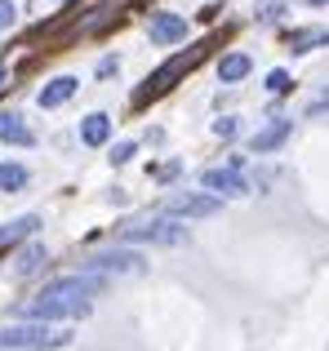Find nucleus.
<instances>
[{"mask_svg":"<svg viewBox=\"0 0 329 351\" xmlns=\"http://www.w3.org/2000/svg\"><path fill=\"white\" fill-rule=\"evenodd\" d=\"M67 329H49L45 320H27V325H5L0 329V347H23V351H58L67 347Z\"/></svg>","mask_w":329,"mask_h":351,"instance_id":"nucleus-1","label":"nucleus"},{"mask_svg":"<svg viewBox=\"0 0 329 351\" xmlns=\"http://www.w3.org/2000/svg\"><path fill=\"white\" fill-rule=\"evenodd\" d=\"M18 316L27 320H80L89 316V298H62V293H40L27 307H18Z\"/></svg>","mask_w":329,"mask_h":351,"instance_id":"nucleus-2","label":"nucleus"},{"mask_svg":"<svg viewBox=\"0 0 329 351\" xmlns=\"http://www.w3.org/2000/svg\"><path fill=\"white\" fill-rule=\"evenodd\" d=\"M85 271H94V276H143L147 271V258L143 254H130V249H107V254H94L85 263Z\"/></svg>","mask_w":329,"mask_h":351,"instance_id":"nucleus-3","label":"nucleus"},{"mask_svg":"<svg viewBox=\"0 0 329 351\" xmlns=\"http://www.w3.org/2000/svg\"><path fill=\"white\" fill-rule=\"evenodd\" d=\"M125 240H138V245H182L187 240V227H178L173 218H151V223L125 227Z\"/></svg>","mask_w":329,"mask_h":351,"instance_id":"nucleus-4","label":"nucleus"},{"mask_svg":"<svg viewBox=\"0 0 329 351\" xmlns=\"http://www.w3.org/2000/svg\"><path fill=\"white\" fill-rule=\"evenodd\" d=\"M218 209H223V200H218V196L187 191V196H173L169 205H164V214H169V218H214Z\"/></svg>","mask_w":329,"mask_h":351,"instance_id":"nucleus-5","label":"nucleus"},{"mask_svg":"<svg viewBox=\"0 0 329 351\" xmlns=\"http://www.w3.org/2000/svg\"><path fill=\"white\" fill-rule=\"evenodd\" d=\"M200 187H205V191H218V196H245V191H249V182H245L236 169H205V173H200Z\"/></svg>","mask_w":329,"mask_h":351,"instance_id":"nucleus-6","label":"nucleus"},{"mask_svg":"<svg viewBox=\"0 0 329 351\" xmlns=\"http://www.w3.org/2000/svg\"><path fill=\"white\" fill-rule=\"evenodd\" d=\"M147 32H151V40H156V45H178L182 36H187V18H178V14H156Z\"/></svg>","mask_w":329,"mask_h":351,"instance_id":"nucleus-7","label":"nucleus"},{"mask_svg":"<svg viewBox=\"0 0 329 351\" xmlns=\"http://www.w3.org/2000/svg\"><path fill=\"white\" fill-rule=\"evenodd\" d=\"M294 134V125H289V120H271L267 129H258V134L249 138V147H254V156H267V152H276L280 143H285V138Z\"/></svg>","mask_w":329,"mask_h":351,"instance_id":"nucleus-8","label":"nucleus"},{"mask_svg":"<svg viewBox=\"0 0 329 351\" xmlns=\"http://www.w3.org/2000/svg\"><path fill=\"white\" fill-rule=\"evenodd\" d=\"M191 62H196V53H191V58H178V62H169V67H160L156 76L147 80V89H143V94H138V103H147V98H156V94H164V89H169V80L178 76V71H187Z\"/></svg>","mask_w":329,"mask_h":351,"instance_id":"nucleus-9","label":"nucleus"},{"mask_svg":"<svg viewBox=\"0 0 329 351\" xmlns=\"http://www.w3.org/2000/svg\"><path fill=\"white\" fill-rule=\"evenodd\" d=\"M0 138L14 143V147H32L36 143V134L23 125V116H18V112H0Z\"/></svg>","mask_w":329,"mask_h":351,"instance_id":"nucleus-10","label":"nucleus"},{"mask_svg":"<svg viewBox=\"0 0 329 351\" xmlns=\"http://www.w3.org/2000/svg\"><path fill=\"white\" fill-rule=\"evenodd\" d=\"M71 94H76V76H58L40 89V107H62Z\"/></svg>","mask_w":329,"mask_h":351,"instance_id":"nucleus-11","label":"nucleus"},{"mask_svg":"<svg viewBox=\"0 0 329 351\" xmlns=\"http://www.w3.org/2000/svg\"><path fill=\"white\" fill-rule=\"evenodd\" d=\"M80 138H85V147H103L107 138H112V120H107L103 112L85 116V125H80Z\"/></svg>","mask_w":329,"mask_h":351,"instance_id":"nucleus-12","label":"nucleus"},{"mask_svg":"<svg viewBox=\"0 0 329 351\" xmlns=\"http://www.w3.org/2000/svg\"><path fill=\"white\" fill-rule=\"evenodd\" d=\"M249 67H254V62L245 58V53H227V58L218 62V80H223V85H236V80L249 76Z\"/></svg>","mask_w":329,"mask_h":351,"instance_id":"nucleus-13","label":"nucleus"},{"mask_svg":"<svg viewBox=\"0 0 329 351\" xmlns=\"http://www.w3.org/2000/svg\"><path fill=\"white\" fill-rule=\"evenodd\" d=\"M312 45H329V27H307V32L289 36V49H294V53H307Z\"/></svg>","mask_w":329,"mask_h":351,"instance_id":"nucleus-14","label":"nucleus"},{"mask_svg":"<svg viewBox=\"0 0 329 351\" xmlns=\"http://www.w3.org/2000/svg\"><path fill=\"white\" fill-rule=\"evenodd\" d=\"M36 227H40V218H32V214H27V218H14V223L0 227V245H9V240H18V236H32Z\"/></svg>","mask_w":329,"mask_h":351,"instance_id":"nucleus-15","label":"nucleus"},{"mask_svg":"<svg viewBox=\"0 0 329 351\" xmlns=\"http://www.w3.org/2000/svg\"><path fill=\"white\" fill-rule=\"evenodd\" d=\"M40 263H45V245H27L23 254L14 258V271H18V276H32Z\"/></svg>","mask_w":329,"mask_h":351,"instance_id":"nucleus-16","label":"nucleus"},{"mask_svg":"<svg viewBox=\"0 0 329 351\" xmlns=\"http://www.w3.org/2000/svg\"><path fill=\"white\" fill-rule=\"evenodd\" d=\"M27 187V169L23 165H0V191H23Z\"/></svg>","mask_w":329,"mask_h":351,"instance_id":"nucleus-17","label":"nucleus"},{"mask_svg":"<svg viewBox=\"0 0 329 351\" xmlns=\"http://www.w3.org/2000/svg\"><path fill=\"white\" fill-rule=\"evenodd\" d=\"M134 152H138L134 143H116V152H112V165H130V160H134Z\"/></svg>","mask_w":329,"mask_h":351,"instance_id":"nucleus-18","label":"nucleus"},{"mask_svg":"<svg viewBox=\"0 0 329 351\" xmlns=\"http://www.w3.org/2000/svg\"><path fill=\"white\" fill-rule=\"evenodd\" d=\"M267 89H271V94H285V89H289V71H271V76H267Z\"/></svg>","mask_w":329,"mask_h":351,"instance_id":"nucleus-19","label":"nucleus"},{"mask_svg":"<svg viewBox=\"0 0 329 351\" xmlns=\"http://www.w3.org/2000/svg\"><path fill=\"white\" fill-rule=\"evenodd\" d=\"M14 18H18L14 0H0V32H5V27H14Z\"/></svg>","mask_w":329,"mask_h":351,"instance_id":"nucleus-20","label":"nucleus"},{"mask_svg":"<svg viewBox=\"0 0 329 351\" xmlns=\"http://www.w3.org/2000/svg\"><path fill=\"white\" fill-rule=\"evenodd\" d=\"M214 134H218V138H236V120H232V116L214 120Z\"/></svg>","mask_w":329,"mask_h":351,"instance_id":"nucleus-21","label":"nucleus"},{"mask_svg":"<svg viewBox=\"0 0 329 351\" xmlns=\"http://www.w3.org/2000/svg\"><path fill=\"white\" fill-rule=\"evenodd\" d=\"M280 14V0H267V5H263V14L258 18H276Z\"/></svg>","mask_w":329,"mask_h":351,"instance_id":"nucleus-22","label":"nucleus"},{"mask_svg":"<svg viewBox=\"0 0 329 351\" xmlns=\"http://www.w3.org/2000/svg\"><path fill=\"white\" fill-rule=\"evenodd\" d=\"M307 5H329V0H307Z\"/></svg>","mask_w":329,"mask_h":351,"instance_id":"nucleus-23","label":"nucleus"},{"mask_svg":"<svg viewBox=\"0 0 329 351\" xmlns=\"http://www.w3.org/2000/svg\"><path fill=\"white\" fill-rule=\"evenodd\" d=\"M0 85H5V71H0Z\"/></svg>","mask_w":329,"mask_h":351,"instance_id":"nucleus-24","label":"nucleus"},{"mask_svg":"<svg viewBox=\"0 0 329 351\" xmlns=\"http://www.w3.org/2000/svg\"><path fill=\"white\" fill-rule=\"evenodd\" d=\"M321 107H329V98H325V103H321Z\"/></svg>","mask_w":329,"mask_h":351,"instance_id":"nucleus-25","label":"nucleus"},{"mask_svg":"<svg viewBox=\"0 0 329 351\" xmlns=\"http://www.w3.org/2000/svg\"><path fill=\"white\" fill-rule=\"evenodd\" d=\"M0 351H5V347H0Z\"/></svg>","mask_w":329,"mask_h":351,"instance_id":"nucleus-26","label":"nucleus"}]
</instances>
